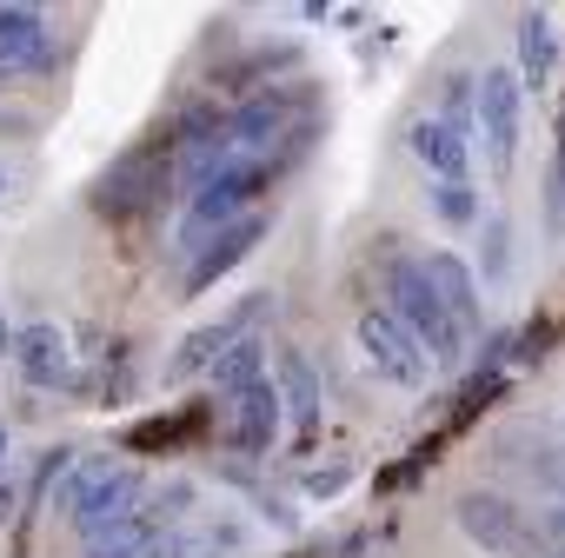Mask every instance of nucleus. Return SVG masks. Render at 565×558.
I'll list each match as a JSON object with an SVG mask.
<instances>
[{
	"mask_svg": "<svg viewBox=\"0 0 565 558\" xmlns=\"http://www.w3.org/2000/svg\"><path fill=\"white\" fill-rule=\"evenodd\" d=\"M61 505H67V518L81 532L114 525V518L140 512V472L134 465H114V459H81L67 472V485H61Z\"/></svg>",
	"mask_w": 565,
	"mask_h": 558,
	"instance_id": "obj_4",
	"label": "nucleus"
},
{
	"mask_svg": "<svg viewBox=\"0 0 565 558\" xmlns=\"http://www.w3.org/2000/svg\"><path fill=\"white\" fill-rule=\"evenodd\" d=\"M558 558H565V551H558Z\"/></svg>",
	"mask_w": 565,
	"mask_h": 558,
	"instance_id": "obj_25",
	"label": "nucleus"
},
{
	"mask_svg": "<svg viewBox=\"0 0 565 558\" xmlns=\"http://www.w3.org/2000/svg\"><path fill=\"white\" fill-rule=\"evenodd\" d=\"M0 452H8V432H0Z\"/></svg>",
	"mask_w": 565,
	"mask_h": 558,
	"instance_id": "obj_24",
	"label": "nucleus"
},
{
	"mask_svg": "<svg viewBox=\"0 0 565 558\" xmlns=\"http://www.w3.org/2000/svg\"><path fill=\"white\" fill-rule=\"evenodd\" d=\"M413 160L433 173V180H466V167H472V147H466V133L459 127H446V120H413Z\"/></svg>",
	"mask_w": 565,
	"mask_h": 558,
	"instance_id": "obj_14",
	"label": "nucleus"
},
{
	"mask_svg": "<svg viewBox=\"0 0 565 558\" xmlns=\"http://www.w3.org/2000/svg\"><path fill=\"white\" fill-rule=\"evenodd\" d=\"M273 379H279V406H287L294 432L313 439V426H320V379H313V366L300 353H279L273 360Z\"/></svg>",
	"mask_w": 565,
	"mask_h": 558,
	"instance_id": "obj_15",
	"label": "nucleus"
},
{
	"mask_svg": "<svg viewBox=\"0 0 565 558\" xmlns=\"http://www.w3.org/2000/svg\"><path fill=\"white\" fill-rule=\"evenodd\" d=\"M266 313H273V293H246L226 320H213V326H200V333H186V340H180V353L167 360V379H173V386H186V379L213 373V366H220V353H226V346H239V340H246V326H259Z\"/></svg>",
	"mask_w": 565,
	"mask_h": 558,
	"instance_id": "obj_7",
	"label": "nucleus"
},
{
	"mask_svg": "<svg viewBox=\"0 0 565 558\" xmlns=\"http://www.w3.org/2000/svg\"><path fill=\"white\" fill-rule=\"evenodd\" d=\"M433 206H439V219H452V226L479 219V200H472L466 180H439V186H433Z\"/></svg>",
	"mask_w": 565,
	"mask_h": 558,
	"instance_id": "obj_20",
	"label": "nucleus"
},
{
	"mask_svg": "<svg viewBox=\"0 0 565 558\" xmlns=\"http://www.w3.org/2000/svg\"><path fill=\"white\" fill-rule=\"evenodd\" d=\"M360 353H366V366L386 379V386H406V393H419L426 379H433V360H426V346L386 313V307H373V313H360Z\"/></svg>",
	"mask_w": 565,
	"mask_h": 558,
	"instance_id": "obj_6",
	"label": "nucleus"
},
{
	"mask_svg": "<svg viewBox=\"0 0 565 558\" xmlns=\"http://www.w3.org/2000/svg\"><path fill=\"white\" fill-rule=\"evenodd\" d=\"M259 239H266V219L253 213V219H239L233 233H220L206 253H193V259H186V279H180V287H186V293H206L213 279H220V272H233V266H239V259H246Z\"/></svg>",
	"mask_w": 565,
	"mask_h": 558,
	"instance_id": "obj_13",
	"label": "nucleus"
},
{
	"mask_svg": "<svg viewBox=\"0 0 565 558\" xmlns=\"http://www.w3.org/2000/svg\"><path fill=\"white\" fill-rule=\"evenodd\" d=\"M167 180H173V140L127 147V153L94 180V213H100V219H140L147 206H160Z\"/></svg>",
	"mask_w": 565,
	"mask_h": 558,
	"instance_id": "obj_3",
	"label": "nucleus"
},
{
	"mask_svg": "<svg viewBox=\"0 0 565 558\" xmlns=\"http://www.w3.org/2000/svg\"><path fill=\"white\" fill-rule=\"evenodd\" d=\"M419 266H426V279H433V293L446 300V313L459 320V333L472 340V333L486 326V300H479V279H472V266H466L459 253H426Z\"/></svg>",
	"mask_w": 565,
	"mask_h": 558,
	"instance_id": "obj_12",
	"label": "nucleus"
},
{
	"mask_svg": "<svg viewBox=\"0 0 565 558\" xmlns=\"http://www.w3.org/2000/svg\"><path fill=\"white\" fill-rule=\"evenodd\" d=\"M386 313L426 346V360L433 366H459V353H466V333H459V320L446 313V300L433 293V279H426V266L419 259H393V272H386Z\"/></svg>",
	"mask_w": 565,
	"mask_h": 558,
	"instance_id": "obj_1",
	"label": "nucleus"
},
{
	"mask_svg": "<svg viewBox=\"0 0 565 558\" xmlns=\"http://www.w3.org/2000/svg\"><path fill=\"white\" fill-rule=\"evenodd\" d=\"M14 366H21L28 386H67V379H74V346H67L61 326L34 320V326L14 333Z\"/></svg>",
	"mask_w": 565,
	"mask_h": 558,
	"instance_id": "obj_11",
	"label": "nucleus"
},
{
	"mask_svg": "<svg viewBox=\"0 0 565 558\" xmlns=\"http://www.w3.org/2000/svg\"><path fill=\"white\" fill-rule=\"evenodd\" d=\"M558 67V34H552V14L532 8L519 14V87H545Z\"/></svg>",
	"mask_w": 565,
	"mask_h": 558,
	"instance_id": "obj_16",
	"label": "nucleus"
},
{
	"mask_svg": "<svg viewBox=\"0 0 565 558\" xmlns=\"http://www.w3.org/2000/svg\"><path fill=\"white\" fill-rule=\"evenodd\" d=\"M266 180H273V173H266V160H239V167H226V173H220L200 200H186V219H180V253L193 259V253H206L220 233H233L239 219H253L246 206L266 193Z\"/></svg>",
	"mask_w": 565,
	"mask_h": 558,
	"instance_id": "obj_2",
	"label": "nucleus"
},
{
	"mask_svg": "<svg viewBox=\"0 0 565 558\" xmlns=\"http://www.w3.org/2000/svg\"><path fill=\"white\" fill-rule=\"evenodd\" d=\"M279 419H287V406H279V386L266 379V386H253V393H233V399L220 406V439H226L233 452L259 459V452H273V439H279Z\"/></svg>",
	"mask_w": 565,
	"mask_h": 558,
	"instance_id": "obj_9",
	"label": "nucleus"
},
{
	"mask_svg": "<svg viewBox=\"0 0 565 558\" xmlns=\"http://www.w3.org/2000/svg\"><path fill=\"white\" fill-rule=\"evenodd\" d=\"M0 353H14V333H8V326H0Z\"/></svg>",
	"mask_w": 565,
	"mask_h": 558,
	"instance_id": "obj_23",
	"label": "nucleus"
},
{
	"mask_svg": "<svg viewBox=\"0 0 565 558\" xmlns=\"http://www.w3.org/2000/svg\"><path fill=\"white\" fill-rule=\"evenodd\" d=\"M307 94L300 87H273V94H253V100H239L226 120H233V147H239V160H259V153H273L279 140H300L307 133Z\"/></svg>",
	"mask_w": 565,
	"mask_h": 558,
	"instance_id": "obj_5",
	"label": "nucleus"
},
{
	"mask_svg": "<svg viewBox=\"0 0 565 558\" xmlns=\"http://www.w3.org/2000/svg\"><path fill=\"white\" fill-rule=\"evenodd\" d=\"M206 379H213V393H220V399L266 386V340H253V333H246L239 346H226V353H220V366H213Z\"/></svg>",
	"mask_w": 565,
	"mask_h": 558,
	"instance_id": "obj_18",
	"label": "nucleus"
},
{
	"mask_svg": "<svg viewBox=\"0 0 565 558\" xmlns=\"http://www.w3.org/2000/svg\"><path fill=\"white\" fill-rule=\"evenodd\" d=\"M147 545H153V512H127V518H114V525L81 532V551H87V558H140Z\"/></svg>",
	"mask_w": 565,
	"mask_h": 558,
	"instance_id": "obj_17",
	"label": "nucleus"
},
{
	"mask_svg": "<svg viewBox=\"0 0 565 558\" xmlns=\"http://www.w3.org/2000/svg\"><path fill=\"white\" fill-rule=\"evenodd\" d=\"M519 94H525L519 67H486L479 74V114H472V127H479V140H486V153H492L499 173L519 153Z\"/></svg>",
	"mask_w": 565,
	"mask_h": 558,
	"instance_id": "obj_8",
	"label": "nucleus"
},
{
	"mask_svg": "<svg viewBox=\"0 0 565 558\" xmlns=\"http://www.w3.org/2000/svg\"><path fill=\"white\" fill-rule=\"evenodd\" d=\"M14 512V479H0V518Z\"/></svg>",
	"mask_w": 565,
	"mask_h": 558,
	"instance_id": "obj_21",
	"label": "nucleus"
},
{
	"mask_svg": "<svg viewBox=\"0 0 565 558\" xmlns=\"http://www.w3.org/2000/svg\"><path fill=\"white\" fill-rule=\"evenodd\" d=\"M452 518H459V532H466L472 545H486V551H499V558H525V551H532L525 518H519L499 492H459Z\"/></svg>",
	"mask_w": 565,
	"mask_h": 558,
	"instance_id": "obj_10",
	"label": "nucleus"
},
{
	"mask_svg": "<svg viewBox=\"0 0 565 558\" xmlns=\"http://www.w3.org/2000/svg\"><path fill=\"white\" fill-rule=\"evenodd\" d=\"M545 226L565 233V100H558V147H552V167H545Z\"/></svg>",
	"mask_w": 565,
	"mask_h": 558,
	"instance_id": "obj_19",
	"label": "nucleus"
},
{
	"mask_svg": "<svg viewBox=\"0 0 565 558\" xmlns=\"http://www.w3.org/2000/svg\"><path fill=\"white\" fill-rule=\"evenodd\" d=\"M14 74H21V61H14V54H0V87H8Z\"/></svg>",
	"mask_w": 565,
	"mask_h": 558,
	"instance_id": "obj_22",
	"label": "nucleus"
}]
</instances>
